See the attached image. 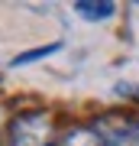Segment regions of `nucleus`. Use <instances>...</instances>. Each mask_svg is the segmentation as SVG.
I'll list each match as a JSON object with an SVG mask.
<instances>
[{"instance_id":"obj_5","label":"nucleus","mask_w":139,"mask_h":146,"mask_svg":"<svg viewBox=\"0 0 139 146\" xmlns=\"http://www.w3.org/2000/svg\"><path fill=\"white\" fill-rule=\"evenodd\" d=\"M107 146H139V123L133 127V130H123L113 143H107Z\"/></svg>"},{"instance_id":"obj_4","label":"nucleus","mask_w":139,"mask_h":146,"mask_svg":"<svg viewBox=\"0 0 139 146\" xmlns=\"http://www.w3.org/2000/svg\"><path fill=\"white\" fill-rule=\"evenodd\" d=\"M58 49H62V42H52V46H42V49H32V52H20L13 58V68H20V65H29V62H39V58H45V55H55Z\"/></svg>"},{"instance_id":"obj_1","label":"nucleus","mask_w":139,"mask_h":146,"mask_svg":"<svg viewBox=\"0 0 139 146\" xmlns=\"http://www.w3.org/2000/svg\"><path fill=\"white\" fill-rule=\"evenodd\" d=\"M10 140H13V146H49V140H52L49 114H42V110L20 114L10 127Z\"/></svg>"},{"instance_id":"obj_3","label":"nucleus","mask_w":139,"mask_h":146,"mask_svg":"<svg viewBox=\"0 0 139 146\" xmlns=\"http://www.w3.org/2000/svg\"><path fill=\"white\" fill-rule=\"evenodd\" d=\"M65 146H107V140L91 127H78V130H71L65 136Z\"/></svg>"},{"instance_id":"obj_2","label":"nucleus","mask_w":139,"mask_h":146,"mask_svg":"<svg viewBox=\"0 0 139 146\" xmlns=\"http://www.w3.org/2000/svg\"><path fill=\"white\" fill-rule=\"evenodd\" d=\"M74 10H78V16H84V20H91V23H97V20H110L117 7L110 3V0H78Z\"/></svg>"}]
</instances>
